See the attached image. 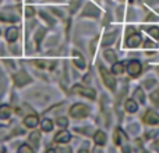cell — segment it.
Wrapping results in <instances>:
<instances>
[{
	"label": "cell",
	"mask_w": 159,
	"mask_h": 153,
	"mask_svg": "<svg viewBox=\"0 0 159 153\" xmlns=\"http://www.w3.org/2000/svg\"><path fill=\"white\" fill-rule=\"evenodd\" d=\"M88 113H89V109L82 103L74 104V106L70 109V116L74 117V118H84V117L88 116Z\"/></svg>",
	"instance_id": "obj_1"
},
{
	"label": "cell",
	"mask_w": 159,
	"mask_h": 153,
	"mask_svg": "<svg viewBox=\"0 0 159 153\" xmlns=\"http://www.w3.org/2000/svg\"><path fill=\"white\" fill-rule=\"evenodd\" d=\"M99 70H101V75H102V79H103L105 85H106L109 89L115 90L116 89V79H115V76L110 74L106 68H103V67H101Z\"/></svg>",
	"instance_id": "obj_2"
},
{
	"label": "cell",
	"mask_w": 159,
	"mask_h": 153,
	"mask_svg": "<svg viewBox=\"0 0 159 153\" xmlns=\"http://www.w3.org/2000/svg\"><path fill=\"white\" fill-rule=\"evenodd\" d=\"M14 82H16L17 86H24V85L30 84L31 78L25 71H20V72H17V74L14 75Z\"/></svg>",
	"instance_id": "obj_3"
},
{
	"label": "cell",
	"mask_w": 159,
	"mask_h": 153,
	"mask_svg": "<svg viewBox=\"0 0 159 153\" xmlns=\"http://www.w3.org/2000/svg\"><path fill=\"white\" fill-rule=\"evenodd\" d=\"M74 92L80 93V95H84L85 98H89V99H95V90L91 89V88H87V86H81V85H75L74 86Z\"/></svg>",
	"instance_id": "obj_4"
},
{
	"label": "cell",
	"mask_w": 159,
	"mask_h": 153,
	"mask_svg": "<svg viewBox=\"0 0 159 153\" xmlns=\"http://www.w3.org/2000/svg\"><path fill=\"white\" fill-rule=\"evenodd\" d=\"M144 123L145 124H149V125H155V124L159 123V114L158 113H155L154 110H148V111L145 113V116H144Z\"/></svg>",
	"instance_id": "obj_5"
},
{
	"label": "cell",
	"mask_w": 159,
	"mask_h": 153,
	"mask_svg": "<svg viewBox=\"0 0 159 153\" xmlns=\"http://www.w3.org/2000/svg\"><path fill=\"white\" fill-rule=\"evenodd\" d=\"M127 72H129L131 76H138V74L141 72V64H140V61H137V60L130 61L129 66H127Z\"/></svg>",
	"instance_id": "obj_6"
},
{
	"label": "cell",
	"mask_w": 159,
	"mask_h": 153,
	"mask_svg": "<svg viewBox=\"0 0 159 153\" xmlns=\"http://www.w3.org/2000/svg\"><path fill=\"white\" fill-rule=\"evenodd\" d=\"M0 20H2V21H17V20H18V15H17L13 10L6 8L4 11L0 13Z\"/></svg>",
	"instance_id": "obj_7"
},
{
	"label": "cell",
	"mask_w": 159,
	"mask_h": 153,
	"mask_svg": "<svg viewBox=\"0 0 159 153\" xmlns=\"http://www.w3.org/2000/svg\"><path fill=\"white\" fill-rule=\"evenodd\" d=\"M141 43V36L140 33H133L127 38V42H126V46L129 47H138Z\"/></svg>",
	"instance_id": "obj_8"
},
{
	"label": "cell",
	"mask_w": 159,
	"mask_h": 153,
	"mask_svg": "<svg viewBox=\"0 0 159 153\" xmlns=\"http://www.w3.org/2000/svg\"><path fill=\"white\" fill-rule=\"evenodd\" d=\"M70 138H71V135H70L69 131H60L59 134L55 135V142H57V143H67L70 141Z\"/></svg>",
	"instance_id": "obj_9"
},
{
	"label": "cell",
	"mask_w": 159,
	"mask_h": 153,
	"mask_svg": "<svg viewBox=\"0 0 159 153\" xmlns=\"http://www.w3.org/2000/svg\"><path fill=\"white\" fill-rule=\"evenodd\" d=\"M82 15H89V17H99V8L95 7L93 4L88 3L85 10L82 11Z\"/></svg>",
	"instance_id": "obj_10"
},
{
	"label": "cell",
	"mask_w": 159,
	"mask_h": 153,
	"mask_svg": "<svg viewBox=\"0 0 159 153\" xmlns=\"http://www.w3.org/2000/svg\"><path fill=\"white\" fill-rule=\"evenodd\" d=\"M24 124L27 127H30V128H34V127L38 125V117H36L35 114L27 116V117H25V120H24Z\"/></svg>",
	"instance_id": "obj_11"
},
{
	"label": "cell",
	"mask_w": 159,
	"mask_h": 153,
	"mask_svg": "<svg viewBox=\"0 0 159 153\" xmlns=\"http://www.w3.org/2000/svg\"><path fill=\"white\" fill-rule=\"evenodd\" d=\"M124 106H126V110L129 113H135L137 111V109H138V104H137V102H135L134 99H129V100H126Z\"/></svg>",
	"instance_id": "obj_12"
},
{
	"label": "cell",
	"mask_w": 159,
	"mask_h": 153,
	"mask_svg": "<svg viewBox=\"0 0 159 153\" xmlns=\"http://www.w3.org/2000/svg\"><path fill=\"white\" fill-rule=\"evenodd\" d=\"M93 141H95L96 145H105V142H106V134L102 131H96V134L93 135Z\"/></svg>",
	"instance_id": "obj_13"
},
{
	"label": "cell",
	"mask_w": 159,
	"mask_h": 153,
	"mask_svg": "<svg viewBox=\"0 0 159 153\" xmlns=\"http://www.w3.org/2000/svg\"><path fill=\"white\" fill-rule=\"evenodd\" d=\"M18 36V29L17 28H8L7 29V33H6V38H7L8 42H14Z\"/></svg>",
	"instance_id": "obj_14"
},
{
	"label": "cell",
	"mask_w": 159,
	"mask_h": 153,
	"mask_svg": "<svg viewBox=\"0 0 159 153\" xmlns=\"http://www.w3.org/2000/svg\"><path fill=\"white\" fill-rule=\"evenodd\" d=\"M11 114V110H10V106H7V104H2L0 106V118L2 120H6V118H8Z\"/></svg>",
	"instance_id": "obj_15"
},
{
	"label": "cell",
	"mask_w": 159,
	"mask_h": 153,
	"mask_svg": "<svg viewBox=\"0 0 159 153\" xmlns=\"http://www.w3.org/2000/svg\"><path fill=\"white\" fill-rule=\"evenodd\" d=\"M74 64L78 68H84L85 67V60L78 52H74Z\"/></svg>",
	"instance_id": "obj_16"
},
{
	"label": "cell",
	"mask_w": 159,
	"mask_h": 153,
	"mask_svg": "<svg viewBox=\"0 0 159 153\" xmlns=\"http://www.w3.org/2000/svg\"><path fill=\"white\" fill-rule=\"evenodd\" d=\"M116 36H117V33L116 32H113V33H106V35L103 36V42H102V43L103 45H112L113 42L116 41Z\"/></svg>",
	"instance_id": "obj_17"
},
{
	"label": "cell",
	"mask_w": 159,
	"mask_h": 153,
	"mask_svg": "<svg viewBox=\"0 0 159 153\" xmlns=\"http://www.w3.org/2000/svg\"><path fill=\"white\" fill-rule=\"evenodd\" d=\"M39 139H41V134L38 131H34L32 134L30 135V141L34 146H38L39 145Z\"/></svg>",
	"instance_id": "obj_18"
},
{
	"label": "cell",
	"mask_w": 159,
	"mask_h": 153,
	"mask_svg": "<svg viewBox=\"0 0 159 153\" xmlns=\"http://www.w3.org/2000/svg\"><path fill=\"white\" fill-rule=\"evenodd\" d=\"M112 71H113V74H116V75L123 74L124 72V64L123 63H116L115 61V66H113Z\"/></svg>",
	"instance_id": "obj_19"
},
{
	"label": "cell",
	"mask_w": 159,
	"mask_h": 153,
	"mask_svg": "<svg viewBox=\"0 0 159 153\" xmlns=\"http://www.w3.org/2000/svg\"><path fill=\"white\" fill-rule=\"evenodd\" d=\"M144 29H145L151 36H154L155 39H159V29L157 27H145Z\"/></svg>",
	"instance_id": "obj_20"
},
{
	"label": "cell",
	"mask_w": 159,
	"mask_h": 153,
	"mask_svg": "<svg viewBox=\"0 0 159 153\" xmlns=\"http://www.w3.org/2000/svg\"><path fill=\"white\" fill-rule=\"evenodd\" d=\"M103 56H105V59H106L107 61H110V63H115L116 61V53L113 52V50H106Z\"/></svg>",
	"instance_id": "obj_21"
},
{
	"label": "cell",
	"mask_w": 159,
	"mask_h": 153,
	"mask_svg": "<svg viewBox=\"0 0 159 153\" xmlns=\"http://www.w3.org/2000/svg\"><path fill=\"white\" fill-rule=\"evenodd\" d=\"M52 128H53V123L50 120H43L42 121V131L49 132V131H52Z\"/></svg>",
	"instance_id": "obj_22"
},
{
	"label": "cell",
	"mask_w": 159,
	"mask_h": 153,
	"mask_svg": "<svg viewBox=\"0 0 159 153\" xmlns=\"http://www.w3.org/2000/svg\"><path fill=\"white\" fill-rule=\"evenodd\" d=\"M134 98H135V99H138V100H140L141 103H144V102H145V96H144V92H143V89H141V88L135 89V92H134Z\"/></svg>",
	"instance_id": "obj_23"
},
{
	"label": "cell",
	"mask_w": 159,
	"mask_h": 153,
	"mask_svg": "<svg viewBox=\"0 0 159 153\" xmlns=\"http://www.w3.org/2000/svg\"><path fill=\"white\" fill-rule=\"evenodd\" d=\"M10 135V131H8L7 127H0V138H7Z\"/></svg>",
	"instance_id": "obj_24"
},
{
	"label": "cell",
	"mask_w": 159,
	"mask_h": 153,
	"mask_svg": "<svg viewBox=\"0 0 159 153\" xmlns=\"http://www.w3.org/2000/svg\"><path fill=\"white\" fill-rule=\"evenodd\" d=\"M57 125L59 127H67L69 125V120L67 118H64V117H60V118H57Z\"/></svg>",
	"instance_id": "obj_25"
},
{
	"label": "cell",
	"mask_w": 159,
	"mask_h": 153,
	"mask_svg": "<svg viewBox=\"0 0 159 153\" xmlns=\"http://www.w3.org/2000/svg\"><path fill=\"white\" fill-rule=\"evenodd\" d=\"M45 36V29H39L38 31V33H36V36H35V39H36V43H41V41H42V38Z\"/></svg>",
	"instance_id": "obj_26"
},
{
	"label": "cell",
	"mask_w": 159,
	"mask_h": 153,
	"mask_svg": "<svg viewBox=\"0 0 159 153\" xmlns=\"http://www.w3.org/2000/svg\"><path fill=\"white\" fill-rule=\"evenodd\" d=\"M4 90H6V78L4 76H0V96L3 95Z\"/></svg>",
	"instance_id": "obj_27"
},
{
	"label": "cell",
	"mask_w": 159,
	"mask_h": 153,
	"mask_svg": "<svg viewBox=\"0 0 159 153\" xmlns=\"http://www.w3.org/2000/svg\"><path fill=\"white\" fill-rule=\"evenodd\" d=\"M151 100L154 102L155 104H159V89L155 90V92L151 95Z\"/></svg>",
	"instance_id": "obj_28"
},
{
	"label": "cell",
	"mask_w": 159,
	"mask_h": 153,
	"mask_svg": "<svg viewBox=\"0 0 159 153\" xmlns=\"http://www.w3.org/2000/svg\"><path fill=\"white\" fill-rule=\"evenodd\" d=\"M24 152H27V153H32V148H30L28 145H22L21 148H20V153H24Z\"/></svg>",
	"instance_id": "obj_29"
},
{
	"label": "cell",
	"mask_w": 159,
	"mask_h": 153,
	"mask_svg": "<svg viewBox=\"0 0 159 153\" xmlns=\"http://www.w3.org/2000/svg\"><path fill=\"white\" fill-rule=\"evenodd\" d=\"M144 47H145V49H149V47H151V49H154V47H157V45H155L154 42H151V41H145Z\"/></svg>",
	"instance_id": "obj_30"
},
{
	"label": "cell",
	"mask_w": 159,
	"mask_h": 153,
	"mask_svg": "<svg viewBox=\"0 0 159 153\" xmlns=\"http://www.w3.org/2000/svg\"><path fill=\"white\" fill-rule=\"evenodd\" d=\"M34 14H35L34 8L32 7H27V10H25V15H27V17H32Z\"/></svg>",
	"instance_id": "obj_31"
},
{
	"label": "cell",
	"mask_w": 159,
	"mask_h": 153,
	"mask_svg": "<svg viewBox=\"0 0 159 153\" xmlns=\"http://www.w3.org/2000/svg\"><path fill=\"white\" fill-rule=\"evenodd\" d=\"M41 15H42V17H43V18H45V20H46V21H48V22H49V24H53V20H52V18H50V17H49V15H48V14H46V13H41Z\"/></svg>",
	"instance_id": "obj_32"
},
{
	"label": "cell",
	"mask_w": 159,
	"mask_h": 153,
	"mask_svg": "<svg viewBox=\"0 0 159 153\" xmlns=\"http://www.w3.org/2000/svg\"><path fill=\"white\" fill-rule=\"evenodd\" d=\"M34 63H35L38 67H45V61L43 60H35Z\"/></svg>",
	"instance_id": "obj_33"
},
{
	"label": "cell",
	"mask_w": 159,
	"mask_h": 153,
	"mask_svg": "<svg viewBox=\"0 0 159 153\" xmlns=\"http://www.w3.org/2000/svg\"><path fill=\"white\" fill-rule=\"evenodd\" d=\"M155 149H157V151H159V141L157 143H155Z\"/></svg>",
	"instance_id": "obj_34"
},
{
	"label": "cell",
	"mask_w": 159,
	"mask_h": 153,
	"mask_svg": "<svg viewBox=\"0 0 159 153\" xmlns=\"http://www.w3.org/2000/svg\"><path fill=\"white\" fill-rule=\"evenodd\" d=\"M0 2H2V0H0Z\"/></svg>",
	"instance_id": "obj_35"
}]
</instances>
